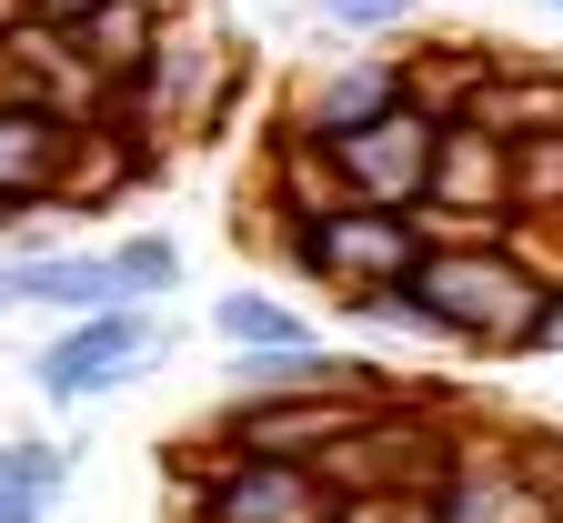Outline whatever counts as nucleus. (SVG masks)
Listing matches in <instances>:
<instances>
[{"label":"nucleus","mask_w":563,"mask_h":523,"mask_svg":"<svg viewBox=\"0 0 563 523\" xmlns=\"http://www.w3.org/2000/svg\"><path fill=\"white\" fill-rule=\"evenodd\" d=\"M433 342H463V352H533L543 342V313H553V282L523 262V242H433L422 272L402 282Z\"/></svg>","instance_id":"1"},{"label":"nucleus","mask_w":563,"mask_h":523,"mask_svg":"<svg viewBox=\"0 0 563 523\" xmlns=\"http://www.w3.org/2000/svg\"><path fill=\"white\" fill-rule=\"evenodd\" d=\"M272 232V252H282V272L292 282H322L332 303H373V292H402L412 272H422V221L412 211H393V201H342V211H322V221H262Z\"/></svg>","instance_id":"2"},{"label":"nucleus","mask_w":563,"mask_h":523,"mask_svg":"<svg viewBox=\"0 0 563 523\" xmlns=\"http://www.w3.org/2000/svg\"><path fill=\"white\" fill-rule=\"evenodd\" d=\"M332 483L322 464H282V454H211L191 443V473H181V513L191 523H332Z\"/></svg>","instance_id":"3"},{"label":"nucleus","mask_w":563,"mask_h":523,"mask_svg":"<svg viewBox=\"0 0 563 523\" xmlns=\"http://www.w3.org/2000/svg\"><path fill=\"white\" fill-rule=\"evenodd\" d=\"M422 242H514V141L504 131H443V162H433V192H422Z\"/></svg>","instance_id":"4"},{"label":"nucleus","mask_w":563,"mask_h":523,"mask_svg":"<svg viewBox=\"0 0 563 523\" xmlns=\"http://www.w3.org/2000/svg\"><path fill=\"white\" fill-rule=\"evenodd\" d=\"M412 101V51H352V61H322L292 81V101H282V131L322 141V152H342L352 131H373Z\"/></svg>","instance_id":"5"},{"label":"nucleus","mask_w":563,"mask_h":523,"mask_svg":"<svg viewBox=\"0 0 563 523\" xmlns=\"http://www.w3.org/2000/svg\"><path fill=\"white\" fill-rule=\"evenodd\" d=\"M373 413V393H232L222 423L201 443L211 454H282V464H322L332 443Z\"/></svg>","instance_id":"6"},{"label":"nucleus","mask_w":563,"mask_h":523,"mask_svg":"<svg viewBox=\"0 0 563 523\" xmlns=\"http://www.w3.org/2000/svg\"><path fill=\"white\" fill-rule=\"evenodd\" d=\"M141 362H152V323H141V303H121V313H91V323H60L31 352V393L70 413V403H101V393L141 383Z\"/></svg>","instance_id":"7"},{"label":"nucleus","mask_w":563,"mask_h":523,"mask_svg":"<svg viewBox=\"0 0 563 523\" xmlns=\"http://www.w3.org/2000/svg\"><path fill=\"white\" fill-rule=\"evenodd\" d=\"M433 523H563V483L553 464L514 454L504 433H463V464L443 473Z\"/></svg>","instance_id":"8"},{"label":"nucleus","mask_w":563,"mask_h":523,"mask_svg":"<svg viewBox=\"0 0 563 523\" xmlns=\"http://www.w3.org/2000/svg\"><path fill=\"white\" fill-rule=\"evenodd\" d=\"M332 162H342L352 201H393V211H422V192H433V162H443V121L422 111V101H402L393 121L352 131Z\"/></svg>","instance_id":"9"},{"label":"nucleus","mask_w":563,"mask_h":523,"mask_svg":"<svg viewBox=\"0 0 563 523\" xmlns=\"http://www.w3.org/2000/svg\"><path fill=\"white\" fill-rule=\"evenodd\" d=\"M81 131L91 121H70V111H51V101H0V201H60L70 192V162H81Z\"/></svg>","instance_id":"10"},{"label":"nucleus","mask_w":563,"mask_h":523,"mask_svg":"<svg viewBox=\"0 0 563 523\" xmlns=\"http://www.w3.org/2000/svg\"><path fill=\"white\" fill-rule=\"evenodd\" d=\"M21 313H51V323H91V313H121V262L111 252H21Z\"/></svg>","instance_id":"11"},{"label":"nucleus","mask_w":563,"mask_h":523,"mask_svg":"<svg viewBox=\"0 0 563 523\" xmlns=\"http://www.w3.org/2000/svg\"><path fill=\"white\" fill-rule=\"evenodd\" d=\"M342 201H352L342 162L322 152V141H302V131L272 121V152H262V221H322V211H342Z\"/></svg>","instance_id":"12"},{"label":"nucleus","mask_w":563,"mask_h":523,"mask_svg":"<svg viewBox=\"0 0 563 523\" xmlns=\"http://www.w3.org/2000/svg\"><path fill=\"white\" fill-rule=\"evenodd\" d=\"M70 41H81L91 70L121 91V81H141V70L162 61V41H172V0H101V11L70 31Z\"/></svg>","instance_id":"13"},{"label":"nucleus","mask_w":563,"mask_h":523,"mask_svg":"<svg viewBox=\"0 0 563 523\" xmlns=\"http://www.w3.org/2000/svg\"><path fill=\"white\" fill-rule=\"evenodd\" d=\"M493 70H504V51H412V101L443 131H463V121H483Z\"/></svg>","instance_id":"14"},{"label":"nucleus","mask_w":563,"mask_h":523,"mask_svg":"<svg viewBox=\"0 0 563 523\" xmlns=\"http://www.w3.org/2000/svg\"><path fill=\"white\" fill-rule=\"evenodd\" d=\"M483 131H504V141H543V131H563V70H543V61H504V70H493V91H483Z\"/></svg>","instance_id":"15"},{"label":"nucleus","mask_w":563,"mask_h":523,"mask_svg":"<svg viewBox=\"0 0 563 523\" xmlns=\"http://www.w3.org/2000/svg\"><path fill=\"white\" fill-rule=\"evenodd\" d=\"M211 333H222L232 352H292V342H322L292 303H272V292H222V303H211Z\"/></svg>","instance_id":"16"},{"label":"nucleus","mask_w":563,"mask_h":523,"mask_svg":"<svg viewBox=\"0 0 563 523\" xmlns=\"http://www.w3.org/2000/svg\"><path fill=\"white\" fill-rule=\"evenodd\" d=\"M60 454L51 443H0V523H41L51 513V493H60Z\"/></svg>","instance_id":"17"},{"label":"nucleus","mask_w":563,"mask_h":523,"mask_svg":"<svg viewBox=\"0 0 563 523\" xmlns=\"http://www.w3.org/2000/svg\"><path fill=\"white\" fill-rule=\"evenodd\" d=\"M514 211L523 221H563V131L514 141Z\"/></svg>","instance_id":"18"},{"label":"nucleus","mask_w":563,"mask_h":523,"mask_svg":"<svg viewBox=\"0 0 563 523\" xmlns=\"http://www.w3.org/2000/svg\"><path fill=\"white\" fill-rule=\"evenodd\" d=\"M111 262H121V292H131V303H152V292H172V282H181V252H172L162 232L111 242Z\"/></svg>","instance_id":"19"},{"label":"nucleus","mask_w":563,"mask_h":523,"mask_svg":"<svg viewBox=\"0 0 563 523\" xmlns=\"http://www.w3.org/2000/svg\"><path fill=\"white\" fill-rule=\"evenodd\" d=\"M332 523H433V493H342Z\"/></svg>","instance_id":"20"},{"label":"nucleus","mask_w":563,"mask_h":523,"mask_svg":"<svg viewBox=\"0 0 563 523\" xmlns=\"http://www.w3.org/2000/svg\"><path fill=\"white\" fill-rule=\"evenodd\" d=\"M322 21H332V31H402L412 0H322Z\"/></svg>","instance_id":"21"},{"label":"nucleus","mask_w":563,"mask_h":523,"mask_svg":"<svg viewBox=\"0 0 563 523\" xmlns=\"http://www.w3.org/2000/svg\"><path fill=\"white\" fill-rule=\"evenodd\" d=\"M101 11V0H31V21H51V31H81Z\"/></svg>","instance_id":"22"},{"label":"nucleus","mask_w":563,"mask_h":523,"mask_svg":"<svg viewBox=\"0 0 563 523\" xmlns=\"http://www.w3.org/2000/svg\"><path fill=\"white\" fill-rule=\"evenodd\" d=\"M533 352H563V292H553V313H543V342Z\"/></svg>","instance_id":"23"},{"label":"nucleus","mask_w":563,"mask_h":523,"mask_svg":"<svg viewBox=\"0 0 563 523\" xmlns=\"http://www.w3.org/2000/svg\"><path fill=\"white\" fill-rule=\"evenodd\" d=\"M11 313H21V272L0 262V323H11Z\"/></svg>","instance_id":"24"},{"label":"nucleus","mask_w":563,"mask_h":523,"mask_svg":"<svg viewBox=\"0 0 563 523\" xmlns=\"http://www.w3.org/2000/svg\"><path fill=\"white\" fill-rule=\"evenodd\" d=\"M21 21H31V0H0V41H11Z\"/></svg>","instance_id":"25"},{"label":"nucleus","mask_w":563,"mask_h":523,"mask_svg":"<svg viewBox=\"0 0 563 523\" xmlns=\"http://www.w3.org/2000/svg\"><path fill=\"white\" fill-rule=\"evenodd\" d=\"M11 91H21V81H11V51H0V101H11Z\"/></svg>","instance_id":"26"},{"label":"nucleus","mask_w":563,"mask_h":523,"mask_svg":"<svg viewBox=\"0 0 563 523\" xmlns=\"http://www.w3.org/2000/svg\"><path fill=\"white\" fill-rule=\"evenodd\" d=\"M553 11H563V0H553Z\"/></svg>","instance_id":"27"}]
</instances>
